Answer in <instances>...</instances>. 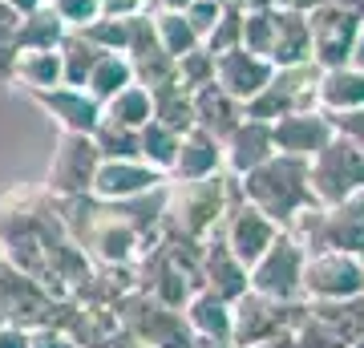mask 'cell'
<instances>
[{"label": "cell", "mask_w": 364, "mask_h": 348, "mask_svg": "<svg viewBox=\"0 0 364 348\" xmlns=\"http://www.w3.org/2000/svg\"><path fill=\"white\" fill-rule=\"evenodd\" d=\"M57 206L65 231L85 247L93 263H134L142 255V231L122 215L117 203H105L97 194H77V199H57Z\"/></svg>", "instance_id": "1"}, {"label": "cell", "mask_w": 364, "mask_h": 348, "mask_svg": "<svg viewBox=\"0 0 364 348\" xmlns=\"http://www.w3.org/2000/svg\"><path fill=\"white\" fill-rule=\"evenodd\" d=\"M239 191L251 206H259L279 227H287L299 211L316 206L312 182H308V162L291 154H272L263 167H255L251 174L239 179Z\"/></svg>", "instance_id": "2"}, {"label": "cell", "mask_w": 364, "mask_h": 348, "mask_svg": "<svg viewBox=\"0 0 364 348\" xmlns=\"http://www.w3.org/2000/svg\"><path fill=\"white\" fill-rule=\"evenodd\" d=\"M235 199H239V179H231L227 170L195 182H170V203H166L162 227L207 243L210 235H219Z\"/></svg>", "instance_id": "3"}, {"label": "cell", "mask_w": 364, "mask_h": 348, "mask_svg": "<svg viewBox=\"0 0 364 348\" xmlns=\"http://www.w3.org/2000/svg\"><path fill=\"white\" fill-rule=\"evenodd\" d=\"M296 235V243L316 255V251H364V191L332 206H308L284 227Z\"/></svg>", "instance_id": "4"}, {"label": "cell", "mask_w": 364, "mask_h": 348, "mask_svg": "<svg viewBox=\"0 0 364 348\" xmlns=\"http://www.w3.org/2000/svg\"><path fill=\"white\" fill-rule=\"evenodd\" d=\"M73 308V300L57 296L49 288L41 284L37 275H28V271L13 268L9 259L0 263V316L16 328H28V332H37V328H49L65 320V312Z\"/></svg>", "instance_id": "5"}, {"label": "cell", "mask_w": 364, "mask_h": 348, "mask_svg": "<svg viewBox=\"0 0 364 348\" xmlns=\"http://www.w3.org/2000/svg\"><path fill=\"white\" fill-rule=\"evenodd\" d=\"M316 105H320V65L316 61L279 65L272 81L247 102V117L272 126L279 117L299 114V110H316Z\"/></svg>", "instance_id": "6"}, {"label": "cell", "mask_w": 364, "mask_h": 348, "mask_svg": "<svg viewBox=\"0 0 364 348\" xmlns=\"http://www.w3.org/2000/svg\"><path fill=\"white\" fill-rule=\"evenodd\" d=\"M235 308V328H231V344L235 348H251L275 336L296 332V324L308 316V300H272L259 292H247L231 304Z\"/></svg>", "instance_id": "7"}, {"label": "cell", "mask_w": 364, "mask_h": 348, "mask_svg": "<svg viewBox=\"0 0 364 348\" xmlns=\"http://www.w3.org/2000/svg\"><path fill=\"white\" fill-rule=\"evenodd\" d=\"M122 312V320L126 328L134 332V340L142 348H195V328L186 324L178 308H166V304H158L154 296H146V292H130V296L117 304Z\"/></svg>", "instance_id": "8"}, {"label": "cell", "mask_w": 364, "mask_h": 348, "mask_svg": "<svg viewBox=\"0 0 364 348\" xmlns=\"http://www.w3.org/2000/svg\"><path fill=\"white\" fill-rule=\"evenodd\" d=\"M308 182H312V194L320 206L344 203V199L364 191V154L344 134H336L320 154L308 158Z\"/></svg>", "instance_id": "9"}, {"label": "cell", "mask_w": 364, "mask_h": 348, "mask_svg": "<svg viewBox=\"0 0 364 348\" xmlns=\"http://www.w3.org/2000/svg\"><path fill=\"white\" fill-rule=\"evenodd\" d=\"M97 167H102V154H97L93 134H65V130H61L57 150H53V162H49L45 191H49L53 199H77V194H90L93 179H97Z\"/></svg>", "instance_id": "10"}, {"label": "cell", "mask_w": 364, "mask_h": 348, "mask_svg": "<svg viewBox=\"0 0 364 348\" xmlns=\"http://www.w3.org/2000/svg\"><path fill=\"white\" fill-rule=\"evenodd\" d=\"M304 263L308 251L296 243V235L279 231V239L251 263V292L272 300H304Z\"/></svg>", "instance_id": "11"}, {"label": "cell", "mask_w": 364, "mask_h": 348, "mask_svg": "<svg viewBox=\"0 0 364 348\" xmlns=\"http://www.w3.org/2000/svg\"><path fill=\"white\" fill-rule=\"evenodd\" d=\"M364 16L356 9H344L336 0H324L308 13V28H312V61L320 69H336V65H348L352 45H356V33H360Z\"/></svg>", "instance_id": "12"}, {"label": "cell", "mask_w": 364, "mask_h": 348, "mask_svg": "<svg viewBox=\"0 0 364 348\" xmlns=\"http://www.w3.org/2000/svg\"><path fill=\"white\" fill-rule=\"evenodd\" d=\"M364 296V259L356 251H316L304 263V300Z\"/></svg>", "instance_id": "13"}, {"label": "cell", "mask_w": 364, "mask_h": 348, "mask_svg": "<svg viewBox=\"0 0 364 348\" xmlns=\"http://www.w3.org/2000/svg\"><path fill=\"white\" fill-rule=\"evenodd\" d=\"M279 231H284V227L275 219H267L259 206H251L247 199H243V191H239V199L231 203V211H227V219H223V227H219L223 243L247 263V271H251V263L279 239Z\"/></svg>", "instance_id": "14"}, {"label": "cell", "mask_w": 364, "mask_h": 348, "mask_svg": "<svg viewBox=\"0 0 364 348\" xmlns=\"http://www.w3.org/2000/svg\"><path fill=\"white\" fill-rule=\"evenodd\" d=\"M61 328L77 340V348H142L134 340V332L126 328L122 312L105 308V304H81V300H73V308L65 312Z\"/></svg>", "instance_id": "15"}, {"label": "cell", "mask_w": 364, "mask_h": 348, "mask_svg": "<svg viewBox=\"0 0 364 348\" xmlns=\"http://www.w3.org/2000/svg\"><path fill=\"white\" fill-rule=\"evenodd\" d=\"M272 138L279 154L291 158H316L332 138H336V126H332V114H324L320 105L316 110H299V114H287L279 122H272Z\"/></svg>", "instance_id": "16"}, {"label": "cell", "mask_w": 364, "mask_h": 348, "mask_svg": "<svg viewBox=\"0 0 364 348\" xmlns=\"http://www.w3.org/2000/svg\"><path fill=\"white\" fill-rule=\"evenodd\" d=\"M162 182H170V179L162 170H154L150 162H142V158H102L90 194H97L105 203H126V199L154 191Z\"/></svg>", "instance_id": "17"}, {"label": "cell", "mask_w": 364, "mask_h": 348, "mask_svg": "<svg viewBox=\"0 0 364 348\" xmlns=\"http://www.w3.org/2000/svg\"><path fill=\"white\" fill-rule=\"evenodd\" d=\"M33 102L65 130V134H93L102 126V102L85 85H57V90L33 93Z\"/></svg>", "instance_id": "18"}, {"label": "cell", "mask_w": 364, "mask_h": 348, "mask_svg": "<svg viewBox=\"0 0 364 348\" xmlns=\"http://www.w3.org/2000/svg\"><path fill=\"white\" fill-rule=\"evenodd\" d=\"M275 150V138H272V126L267 122H255V117H243L239 126L223 138V170L231 179H243L251 174L255 167H263Z\"/></svg>", "instance_id": "19"}, {"label": "cell", "mask_w": 364, "mask_h": 348, "mask_svg": "<svg viewBox=\"0 0 364 348\" xmlns=\"http://www.w3.org/2000/svg\"><path fill=\"white\" fill-rule=\"evenodd\" d=\"M272 73H275V65L267 57H259V53H247L243 45H235V49L215 57V81L243 105L272 81Z\"/></svg>", "instance_id": "20"}, {"label": "cell", "mask_w": 364, "mask_h": 348, "mask_svg": "<svg viewBox=\"0 0 364 348\" xmlns=\"http://www.w3.org/2000/svg\"><path fill=\"white\" fill-rule=\"evenodd\" d=\"M203 288L215 292V296H223L227 304H235L239 296H247L251 292L247 263L223 243V235H210L207 247H203Z\"/></svg>", "instance_id": "21"}, {"label": "cell", "mask_w": 364, "mask_h": 348, "mask_svg": "<svg viewBox=\"0 0 364 348\" xmlns=\"http://www.w3.org/2000/svg\"><path fill=\"white\" fill-rule=\"evenodd\" d=\"M223 174V142L215 134H207L203 126L186 130L170 167V182H195V179H210Z\"/></svg>", "instance_id": "22"}, {"label": "cell", "mask_w": 364, "mask_h": 348, "mask_svg": "<svg viewBox=\"0 0 364 348\" xmlns=\"http://www.w3.org/2000/svg\"><path fill=\"white\" fill-rule=\"evenodd\" d=\"M312 61V28L308 13H299L291 4H275V45H272V65H304Z\"/></svg>", "instance_id": "23"}, {"label": "cell", "mask_w": 364, "mask_h": 348, "mask_svg": "<svg viewBox=\"0 0 364 348\" xmlns=\"http://www.w3.org/2000/svg\"><path fill=\"white\" fill-rule=\"evenodd\" d=\"M243 117H247V105L239 102V97H231L219 81H210V85H203V90L195 93V126L215 134L219 142L243 122Z\"/></svg>", "instance_id": "24"}, {"label": "cell", "mask_w": 364, "mask_h": 348, "mask_svg": "<svg viewBox=\"0 0 364 348\" xmlns=\"http://www.w3.org/2000/svg\"><path fill=\"white\" fill-rule=\"evenodd\" d=\"M13 81L16 85H25L28 93L65 85V61H61V49H21L13 57Z\"/></svg>", "instance_id": "25"}, {"label": "cell", "mask_w": 364, "mask_h": 348, "mask_svg": "<svg viewBox=\"0 0 364 348\" xmlns=\"http://www.w3.org/2000/svg\"><path fill=\"white\" fill-rule=\"evenodd\" d=\"M320 110H324V114L364 110V73L356 65L320 69Z\"/></svg>", "instance_id": "26"}, {"label": "cell", "mask_w": 364, "mask_h": 348, "mask_svg": "<svg viewBox=\"0 0 364 348\" xmlns=\"http://www.w3.org/2000/svg\"><path fill=\"white\" fill-rule=\"evenodd\" d=\"M186 324L195 328V336H207V340H231V328H235V308L227 304L223 296L207 292V288H198L191 304L182 308Z\"/></svg>", "instance_id": "27"}, {"label": "cell", "mask_w": 364, "mask_h": 348, "mask_svg": "<svg viewBox=\"0 0 364 348\" xmlns=\"http://www.w3.org/2000/svg\"><path fill=\"white\" fill-rule=\"evenodd\" d=\"M69 25L57 16V9H53L49 0L41 4V9H33V13L21 16V28H16V41L13 49H61V41H65Z\"/></svg>", "instance_id": "28"}, {"label": "cell", "mask_w": 364, "mask_h": 348, "mask_svg": "<svg viewBox=\"0 0 364 348\" xmlns=\"http://www.w3.org/2000/svg\"><path fill=\"white\" fill-rule=\"evenodd\" d=\"M102 117L105 122H117V126H126V130H142L146 122L154 117V93L134 81V85L117 90L114 97L102 105Z\"/></svg>", "instance_id": "29"}, {"label": "cell", "mask_w": 364, "mask_h": 348, "mask_svg": "<svg viewBox=\"0 0 364 348\" xmlns=\"http://www.w3.org/2000/svg\"><path fill=\"white\" fill-rule=\"evenodd\" d=\"M126 85H134V65L126 53H102L97 57V65H93L90 81H85V90L97 97V102H109L117 90H126Z\"/></svg>", "instance_id": "30"}, {"label": "cell", "mask_w": 364, "mask_h": 348, "mask_svg": "<svg viewBox=\"0 0 364 348\" xmlns=\"http://www.w3.org/2000/svg\"><path fill=\"white\" fill-rule=\"evenodd\" d=\"M154 122L178 130V134L195 130V93H186L178 81L158 85V90H154Z\"/></svg>", "instance_id": "31"}, {"label": "cell", "mask_w": 364, "mask_h": 348, "mask_svg": "<svg viewBox=\"0 0 364 348\" xmlns=\"http://www.w3.org/2000/svg\"><path fill=\"white\" fill-rule=\"evenodd\" d=\"M178 142H182V134L178 130H170L162 126V122H146L142 130H138V146H142V162H150L154 170H162L170 179V167H174V154H178Z\"/></svg>", "instance_id": "32"}, {"label": "cell", "mask_w": 364, "mask_h": 348, "mask_svg": "<svg viewBox=\"0 0 364 348\" xmlns=\"http://www.w3.org/2000/svg\"><path fill=\"white\" fill-rule=\"evenodd\" d=\"M154 13V25H158V41H162V49L178 61L182 53L198 49L203 41H198V33L191 28V21L182 16V9H150Z\"/></svg>", "instance_id": "33"}, {"label": "cell", "mask_w": 364, "mask_h": 348, "mask_svg": "<svg viewBox=\"0 0 364 348\" xmlns=\"http://www.w3.org/2000/svg\"><path fill=\"white\" fill-rule=\"evenodd\" d=\"M97 57H102V49L93 45L85 33H77V28H69L65 41H61V61H65V85H85L93 73V65H97Z\"/></svg>", "instance_id": "34"}, {"label": "cell", "mask_w": 364, "mask_h": 348, "mask_svg": "<svg viewBox=\"0 0 364 348\" xmlns=\"http://www.w3.org/2000/svg\"><path fill=\"white\" fill-rule=\"evenodd\" d=\"M247 53H259L272 61V45H275V4L272 9H243V41Z\"/></svg>", "instance_id": "35"}, {"label": "cell", "mask_w": 364, "mask_h": 348, "mask_svg": "<svg viewBox=\"0 0 364 348\" xmlns=\"http://www.w3.org/2000/svg\"><path fill=\"white\" fill-rule=\"evenodd\" d=\"M93 142H97V154L102 158H142V146H138V130H126L117 122H105L93 130Z\"/></svg>", "instance_id": "36"}, {"label": "cell", "mask_w": 364, "mask_h": 348, "mask_svg": "<svg viewBox=\"0 0 364 348\" xmlns=\"http://www.w3.org/2000/svg\"><path fill=\"white\" fill-rule=\"evenodd\" d=\"M77 33H85V37H90L102 53H126V45H130V16L102 13L93 25L77 28Z\"/></svg>", "instance_id": "37"}, {"label": "cell", "mask_w": 364, "mask_h": 348, "mask_svg": "<svg viewBox=\"0 0 364 348\" xmlns=\"http://www.w3.org/2000/svg\"><path fill=\"white\" fill-rule=\"evenodd\" d=\"M174 81H178L186 93H198L203 85H210V81H215V53H210L207 45H198V49L182 53Z\"/></svg>", "instance_id": "38"}, {"label": "cell", "mask_w": 364, "mask_h": 348, "mask_svg": "<svg viewBox=\"0 0 364 348\" xmlns=\"http://www.w3.org/2000/svg\"><path fill=\"white\" fill-rule=\"evenodd\" d=\"M239 41H243V9L227 0V4H223V16L215 21V28L207 33V41H203V45H207V49L219 57V53L235 49Z\"/></svg>", "instance_id": "39"}, {"label": "cell", "mask_w": 364, "mask_h": 348, "mask_svg": "<svg viewBox=\"0 0 364 348\" xmlns=\"http://www.w3.org/2000/svg\"><path fill=\"white\" fill-rule=\"evenodd\" d=\"M69 28H85L105 13V0H49Z\"/></svg>", "instance_id": "40"}, {"label": "cell", "mask_w": 364, "mask_h": 348, "mask_svg": "<svg viewBox=\"0 0 364 348\" xmlns=\"http://www.w3.org/2000/svg\"><path fill=\"white\" fill-rule=\"evenodd\" d=\"M223 4H227V0H191V4L182 9V16L191 21V28L198 33V41H207V33L215 28V21L223 16Z\"/></svg>", "instance_id": "41"}, {"label": "cell", "mask_w": 364, "mask_h": 348, "mask_svg": "<svg viewBox=\"0 0 364 348\" xmlns=\"http://www.w3.org/2000/svg\"><path fill=\"white\" fill-rule=\"evenodd\" d=\"M332 126L336 134H344L356 150L364 154V110H348V114H332Z\"/></svg>", "instance_id": "42"}, {"label": "cell", "mask_w": 364, "mask_h": 348, "mask_svg": "<svg viewBox=\"0 0 364 348\" xmlns=\"http://www.w3.org/2000/svg\"><path fill=\"white\" fill-rule=\"evenodd\" d=\"M28 348H77V340H73L65 328L49 324V328H37V332H33V344Z\"/></svg>", "instance_id": "43"}, {"label": "cell", "mask_w": 364, "mask_h": 348, "mask_svg": "<svg viewBox=\"0 0 364 348\" xmlns=\"http://www.w3.org/2000/svg\"><path fill=\"white\" fill-rule=\"evenodd\" d=\"M33 344V332L28 328H16V324H0V348H28Z\"/></svg>", "instance_id": "44"}, {"label": "cell", "mask_w": 364, "mask_h": 348, "mask_svg": "<svg viewBox=\"0 0 364 348\" xmlns=\"http://www.w3.org/2000/svg\"><path fill=\"white\" fill-rule=\"evenodd\" d=\"M154 9V0H105V13L114 16H134V13H146Z\"/></svg>", "instance_id": "45"}, {"label": "cell", "mask_w": 364, "mask_h": 348, "mask_svg": "<svg viewBox=\"0 0 364 348\" xmlns=\"http://www.w3.org/2000/svg\"><path fill=\"white\" fill-rule=\"evenodd\" d=\"M348 65H356L364 73V25H360V33H356V45H352V57H348Z\"/></svg>", "instance_id": "46"}, {"label": "cell", "mask_w": 364, "mask_h": 348, "mask_svg": "<svg viewBox=\"0 0 364 348\" xmlns=\"http://www.w3.org/2000/svg\"><path fill=\"white\" fill-rule=\"evenodd\" d=\"M9 4H13L16 13H33V9H41L45 0H9Z\"/></svg>", "instance_id": "47"}, {"label": "cell", "mask_w": 364, "mask_h": 348, "mask_svg": "<svg viewBox=\"0 0 364 348\" xmlns=\"http://www.w3.org/2000/svg\"><path fill=\"white\" fill-rule=\"evenodd\" d=\"M195 348H235V344H231V340H207V336H198Z\"/></svg>", "instance_id": "48"}, {"label": "cell", "mask_w": 364, "mask_h": 348, "mask_svg": "<svg viewBox=\"0 0 364 348\" xmlns=\"http://www.w3.org/2000/svg\"><path fill=\"white\" fill-rule=\"evenodd\" d=\"M231 4H239V9H272L275 0H231Z\"/></svg>", "instance_id": "49"}, {"label": "cell", "mask_w": 364, "mask_h": 348, "mask_svg": "<svg viewBox=\"0 0 364 348\" xmlns=\"http://www.w3.org/2000/svg\"><path fill=\"white\" fill-rule=\"evenodd\" d=\"M191 0H154V9H186Z\"/></svg>", "instance_id": "50"}, {"label": "cell", "mask_w": 364, "mask_h": 348, "mask_svg": "<svg viewBox=\"0 0 364 348\" xmlns=\"http://www.w3.org/2000/svg\"><path fill=\"white\" fill-rule=\"evenodd\" d=\"M348 348H364V336H360V340H352V344Z\"/></svg>", "instance_id": "51"}, {"label": "cell", "mask_w": 364, "mask_h": 348, "mask_svg": "<svg viewBox=\"0 0 364 348\" xmlns=\"http://www.w3.org/2000/svg\"><path fill=\"white\" fill-rule=\"evenodd\" d=\"M0 263H4V247H0Z\"/></svg>", "instance_id": "52"}, {"label": "cell", "mask_w": 364, "mask_h": 348, "mask_svg": "<svg viewBox=\"0 0 364 348\" xmlns=\"http://www.w3.org/2000/svg\"><path fill=\"white\" fill-rule=\"evenodd\" d=\"M0 324H4V316H0Z\"/></svg>", "instance_id": "53"}, {"label": "cell", "mask_w": 364, "mask_h": 348, "mask_svg": "<svg viewBox=\"0 0 364 348\" xmlns=\"http://www.w3.org/2000/svg\"><path fill=\"white\" fill-rule=\"evenodd\" d=\"M275 4H279V0H275Z\"/></svg>", "instance_id": "54"}]
</instances>
